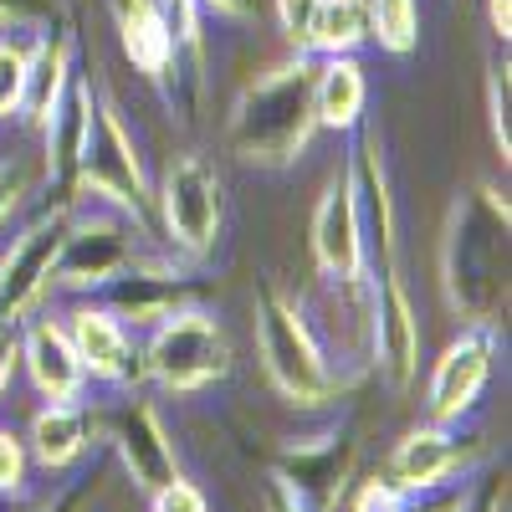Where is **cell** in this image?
I'll list each match as a JSON object with an SVG mask.
<instances>
[{"label":"cell","mask_w":512,"mask_h":512,"mask_svg":"<svg viewBox=\"0 0 512 512\" xmlns=\"http://www.w3.org/2000/svg\"><path fill=\"white\" fill-rule=\"evenodd\" d=\"M113 26L123 41V57L134 62V72L154 88H175L180 77V52L169 31L159 26V16L149 11V0H113Z\"/></svg>","instance_id":"17"},{"label":"cell","mask_w":512,"mask_h":512,"mask_svg":"<svg viewBox=\"0 0 512 512\" xmlns=\"http://www.w3.org/2000/svg\"><path fill=\"white\" fill-rule=\"evenodd\" d=\"M502 502H507V487L502 482H482L472 492H461L446 512H502Z\"/></svg>","instance_id":"30"},{"label":"cell","mask_w":512,"mask_h":512,"mask_svg":"<svg viewBox=\"0 0 512 512\" xmlns=\"http://www.w3.org/2000/svg\"><path fill=\"white\" fill-rule=\"evenodd\" d=\"M62 328L72 338L82 369H88V384L128 390V384L144 379V359H139L134 333H128V323L113 318L98 297H77V303L62 313Z\"/></svg>","instance_id":"10"},{"label":"cell","mask_w":512,"mask_h":512,"mask_svg":"<svg viewBox=\"0 0 512 512\" xmlns=\"http://www.w3.org/2000/svg\"><path fill=\"white\" fill-rule=\"evenodd\" d=\"M369 364L395 395L410 390L420 369V318L400 282V262H379V277H369Z\"/></svg>","instance_id":"8"},{"label":"cell","mask_w":512,"mask_h":512,"mask_svg":"<svg viewBox=\"0 0 512 512\" xmlns=\"http://www.w3.org/2000/svg\"><path fill=\"white\" fill-rule=\"evenodd\" d=\"M318 6H323V0H272V16H277L282 41L292 52H308V31H313Z\"/></svg>","instance_id":"25"},{"label":"cell","mask_w":512,"mask_h":512,"mask_svg":"<svg viewBox=\"0 0 512 512\" xmlns=\"http://www.w3.org/2000/svg\"><path fill=\"white\" fill-rule=\"evenodd\" d=\"M267 512H308V507L297 502V497H287L282 487H272V497H267Z\"/></svg>","instance_id":"35"},{"label":"cell","mask_w":512,"mask_h":512,"mask_svg":"<svg viewBox=\"0 0 512 512\" xmlns=\"http://www.w3.org/2000/svg\"><path fill=\"white\" fill-rule=\"evenodd\" d=\"M313 52H292L287 62L256 72L241 98L231 103L226 118V144L236 159L256 169H287L308 154L318 134V113H313Z\"/></svg>","instance_id":"1"},{"label":"cell","mask_w":512,"mask_h":512,"mask_svg":"<svg viewBox=\"0 0 512 512\" xmlns=\"http://www.w3.org/2000/svg\"><path fill=\"white\" fill-rule=\"evenodd\" d=\"M477 461V441H461V420L456 425H420V431L400 436L395 456H390V482L405 487L410 497L451 487L472 472Z\"/></svg>","instance_id":"13"},{"label":"cell","mask_w":512,"mask_h":512,"mask_svg":"<svg viewBox=\"0 0 512 512\" xmlns=\"http://www.w3.org/2000/svg\"><path fill=\"white\" fill-rule=\"evenodd\" d=\"M410 507H415V497H410L405 487H395L390 477L364 482L359 497H354V512H410Z\"/></svg>","instance_id":"27"},{"label":"cell","mask_w":512,"mask_h":512,"mask_svg":"<svg viewBox=\"0 0 512 512\" xmlns=\"http://www.w3.org/2000/svg\"><path fill=\"white\" fill-rule=\"evenodd\" d=\"M487 16H492V31L507 41V36H512V11H507V0H487Z\"/></svg>","instance_id":"34"},{"label":"cell","mask_w":512,"mask_h":512,"mask_svg":"<svg viewBox=\"0 0 512 512\" xmlns=\"http://www.w3.org/2000/svg\"><path fill=\"white\" fill-rule=\"evenodd\" d=\"M369 41L390 57H410L420 47V0H364Z\"/></svg>","instance_id":"23"},{"label":"cell","mask_w":512,"mask_h":512,"mask_svg":"<svg viewBox=\"0 0 512 512\" xmlns=\"http://www.w3.org/2000/svg\"><path fill=\"white\" fill-rule=\"evenodd\" d=\"M26 200V185H21V169L16 164H0V226H6Z\"/></svg>","instance_id":"33"},{"label":"cell","mask_w":512,"mask_h":512,"mask_svg":"<svg viewBox=\"0 0 512 512\" xmlns=\"http://www.w3.org/2000/svg\"><path fill=\"white\" fill-rule=\"evenodd\" d=\"M149 11L159 16V26L169 31V41H175V52L200 62V47H205V11L195 6V0H149Z\"/></svg>","instance_id":"24"},{"label":"cell","mask_w":512,"mask_h":512,"mask_svg":"<svg viewBox=\"0 0 512 512\" xmlns=\"http://www.w3.org/2000/svg\"><path fill=\"white\" fill-rule=\"evenodd\" d=\"M195 6L216 21H231V26H246V21L262 16V0H195Z\"/></svg>","instance_id":"31"},{"label":"cell","mask_w":512,"mask_h":512,"mask_svg":"<svg viewBox=\"0 0 512 512\" xmlns=\"http://www.w3.org/2000/svg\"><path fill=\"white\" fill-rule=\"evenodd\" d=\"M26 466H31L26 441L16 431H0V497H16L26 487Z\"/></svg>","instance_id":"26"},{"label":"cell","mask_w":512,"mask_h":512,"mask_svg":"<svg viewBox=\"0 0 512 512\" xmlns=\"http://www.w3.org/2000/svg\"><path fill=\"white\" fill-rule=\"evenodd\" d=\"M16 338H21V369L36 384L41 400H82V390H88V369H82L62 318L31 313L16 328Z\"/></svg>","instance_id":"15"},{"label":"cell","mask_w":512,"mask_h":512,"mask_svg":"<svg viewBox=\"0 0 512 512\" xmlns=\"http://www.w3.org/2000/svg\"><path fill=\"white\" fill-rule=\"evenodd\" d=\"M149 512H210V502H205V492L195 482L175 477V482H164L159 492H149Z\"/></svg>","instance_id":"28"},{"label":"cell","mask_w":512,"mask_h":512,"mask_svg":"<svg viewBox=\"0 0 512 512\" xmlns=\"http://www.w3.org/2000/svg\"><path fill=\"white\" fill-rule=\"evenodd\" d=\"M369 41V11L364 0H323L313 31H308V52L313 57H354Z\"/></svg>","instance_id":"21"},{"label":"cell","mask_w":512,"mask_h":512,"mask_svg":"<svg viewBox=\"0 0 512 512\" xmlns=\"http://www.w3.org/2000/svg\"><path fill=\"white\" fill-rule=\"evenodd\" d=\"M72 31H47L31 47V72H26V103H21V123L26 128H41L52 118L57 98L67 93L72 82Z\"/></svg>","instance_id":"20"},{"label":"cell","mask_w":512,"mask_h":512,"mask_svg":"<svg viewBox=\"0 0 512 512\" xmlns=\"http://www.w3.org/2000/svg\"><path fill=\"white\" fill-rule=\"evenodd\" d=\"M313 262L318 277H369V246H364V221L354 205V185L349 175H338L323 185L318 205H313Z\"/></svg>","instance_id":"14"},{"label":"cell","mask_w":512,"mask_h":512,"mask_svg":"<svg viewBox=\"0 0 512 512\" xmlns=\"http://www.w3.org/2000/svg\"><path fill=\"white\" fill-rule=\"evenodd\" d=\"M16 369H21V338H16V328L0 323V400L11 395V379H16Z\"/></svg>","instance_id":"32"},{"label":"cell","mask_w":512,"mask_h":512,"mask_svg":"<svg viewBox=\"0 0 512 512\" xmlns=\"http://www.w3.org/2000/svg\"><path fill=\"white\" fill-rule=\"evenodd\" d=\"M108 441H113L128 482H134L139 492H159L164 482L180 477L175 436H169V425L159 420V410L149 400H123L108 415Z\"/></svg>","instance_id":"12"},{"label":"cell","mask_w":512,"mask_h":512,"mask_svg":"<svg viewBox=\"0 0 512 512\" xmlns=\"http://www.w3.org/2000/svg\"><path fill=\"white\" fill-rule=\"evenodd\" d=\"M487 103H492V139H497L502 164H507V154H512V134H507V67L492 72V82H487Z\"/></svg>","instance_id":"29"},{"label":"cell","mask_w":512,"mask_h":512,"mask_svg":"<svg viewBox=\"0 0 512 512\" xmlns=\"http://www.w3.org/2000/svg\"><path fill=\"white\" fill-rule=\"evenodd\" d=\"M149 210L159 216L164 251L180 262H205L226 226V180L205 154H169L159 185L149 190Z\"/></svg>","instance_id":"4"},{"label":"cell","mask_w":512,"mask_h":512,"mask_svg":"<svg viewBox=\"0 0 512 512\" xmlns=\"http://www.w3.org/2000/svg\"><path fill=\"white\" fill-rule=\"evenodd\" d=\"M441 282L466 323H497L507 297V200L487 185L451 205L441 236Z\"/></svg>","instance_id":"2"},{"label":"cell","mask_w":512,"mask_h":512,"mask_svg":"<svg viewBox=\"0 0 512 512\" xmlns=\"http://www.w3.org/2000/svg\"><path fill=\"white\" fill-rule=\"evenodd\" d=\"M364 108H369V82H364L359 57H318V72H313L318 128L354 134V128L364 123Z\"/></svg>","instance_id":"19"},{"label":"cell","mask_w":512,"mask_h":512,"mask_svg":"<svg viewBox=\"0 0 512 512\" xmlns=\"http://www.w3.org/2000/svg\"><path fill=\"white\" fill-rule=\"evenodd\" d=\"M349 477H354V441L344 431H323L313 441H287L272 487L297 497L308 512H333L349 492Z\"/></svg>","instance_id":"11"},{"label":"cell","mask_w":512,"mask_h":512,"mask_svg":"<svg viewBox=\"0 0 512 512\" xmlns=\"http://www.w3.org/2000/svg\"><path fill=\"white\" fill-rule=\"evenodd\" d=\"M256 354H262L272 390L297 410H323L344 390V379L328 369L303 308H297V297H287L277 287L256 292Z\"/></svg>","instance_id":"3"},{"label":"cell","mask_w":512,"mask_h":512,"mask_svg":"<svg viewBox=\"0 0 512 512\" xmlns=\"http://www.w3.org/2000/svg\"><path fill=\"white\" fill-rule=\"evenodd\" d=\"M62 246H67V205H52L0 256V323L6 328H21L31 313H41L47 292L57 287Z\"/></svg>","instance_id":"7"},{"label":"cell","mask_w":512,"mask_h":512,"mask_svg":"<svg viewBox=\"0 0 512 512\" xmlns=\"http://www.w3.org/2000/svg\"><path fill=\"white\" fill-rule=\"evenodd\" d=\"M88 446H93V420L82 410V400H47L31 415L26 451L36 456V466H47V472H67L72 461H82Z\"/></svg>","instance_id":"18"},{"label":"cell","mask_w":512,"mask_h":512,"mask_svg":"<svg viewBox=\"0 0 512 512\" xmlns=\"http://www.w3.org/2000/svg\"><path fill=\"white\" fill-rule=\"evenodd\" d=\"M139 359H144V379H154L159 390L200 395L231 374V338L210 308L185 303L149 328V344L139 349Z\"/></svg>","instance_id":"5"},{"label":"cell","mask_w":512,"mask_h":512,"mask_svg":"<svg viewBox=\"0 0 512 512\" xmlns=\"http://www.w3.org/2000/svg\"><path fill=\"white\" fill-rule=\"evenodd\" d=\"M52 31V26H47ZM41 26H16V31H0V123L21 118L26 103V72H31V47L41 36Z\"/></svg>","instance_id":"22"},{"label":"cell","mask_w":512,"mask_h":512,"mask_svg":"<svg viewBox=\"0 0 512 512\" xmlns=\"http://www.w3.org/2000/svg\"><path fill=\"white\" fill-rule=\"evenodd\" d=\"M93 108H98L93 77L88 72H72V82H67V93L57 98L52 118L41 123V134H47V180L57 190H67V200H72L82 144H88V128H93Z\"/></svg>","instance_id":"16"},{"label":"cell","mask_w":512,"mask_h":512,"mask_svg":"<svg viewBox=\"0 0 512 512\" xmlns=\"http://www.w3.org/2000/svg\"><path fill=\"white\" fill-rule=\"evenodd\" d=\"M497 369V328L492 323H466L446 354L431 369V384H425V410H431L436 425H456L477 410L487 379Z\"/></svg>","instance_id":"9"},{"label":"cell","mask_w":512,"mask_h":512,"mask_svg":"<svg viewBox=\"0 0 512 512\" xmlns=\"http://www.w3.org/2000/svg\"><path fill=\"white\" fill-rule=\"evenodd\" d=\"M72 200H98L123 210L128 221L149 226V180H144V159L134 134L123 128L118 108L98 98L93 108V128H88V144H82L77 159V180H72Z\"/></svg>","instance_id":"6"}]
</instances>
